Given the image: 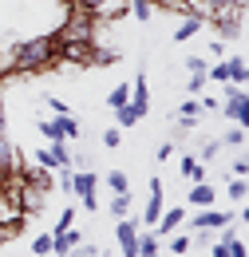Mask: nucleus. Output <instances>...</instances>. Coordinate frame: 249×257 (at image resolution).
Wrapping results in <instances>:
<instances>
[{
  "instance_id": "1",
  "label": "nucleus",
  "mask_w": 249,
  "mask_h": 257,
  "mask_svg": "<svg viewBox=\"0 0 249 257\" xmlns=\"http://www.w3.org/2000/svg\"><path fill=\"white\" fill-rule=\"evenodd\" d=\"M56 56H60V36L40 32V36H32V40H24V44H16L12 67H20V71H44V67H52Z\"/></svg>"
},
{
  "instance_id": "2",
  "label": "nucleus",
  "mask_w": 249,
  "mask_h": 257,
  "mask_svg": "<svg viewBox=\"0 0 249 257\" xmlns=\"http://www.w3.org/2000/svg\"><path fill=\"white\" fill-rule=\"evenodd\" d=\"M221 111H225V119H229V123L245 127V123H249V91H245V87H237V83H225Z\"/></svg>"
},
{
  "instance_id": "3",
  "label": "nucleus",
  "mask_w": 249,
  "mask_h": 257,
  "mask_svg": "<svg viewBox=\"0 0 249 257\" xmlns=\"http://www.w3.org/2000/svg\"><path fill=\"white\" fill-rule=\"evenodd\" d=\"M67 190L83 202V210H99V198H95L99 174H95V170H71V186H67Z\"/></svg>"
},
{
  "instance_id": "4",
  "label": "nucleus",
  "mask_w": 249,
  "mask_h": 257,
  "mask_svg": "<svg viewBox=\"0 0 249 257\" xmlns=\"http://www.w3.org/2000/svg\"><path fill=\"white\" fill-rule=\"evenodd\" d=\"M115 241H119V257H139V222L131 214L115 222Z\"/></svg>"
},
{
  "instance_id": "5",
  "label": "nucleus",
  "mask_w": 249,
  "mask_h": 257,
  "mask_svg": "<svg viewBox=\"0 0 249 257\" xmlns=\"http://www.w3.org/2000/svg\"><path fill=\"white\" fill-rule=\"evenodd\" d=\"M233 218H229V210H210V206H202L194 218H190V229L194 233H214V229H221V225H229Z\"/></svg>"
},
{
  "instance_id": "6",
  "label": "nucleus",
  "mask_w": 249,
  "mask_h": 257,
  "mask_svg": "<svg viewBox=\"0 0 249 257\" xmlns=\"http://www.w3.org/2000/svg\"><path fill=\"white\" fill-rule=\"evenodd\" d=\"M36 162H40L44 170H60V166H71V151H67V139L52 143V147H40V151H36Z\"/></svg>"
},
{
  "instance_id": "7",
  "label": "nucleus",
  "mask_w": 249,
  "mask_h": 257,
  "mask_svg": "<svg viewBox=\"0 0 249 257\" xmlns=\"http://www.w3.org/2000/svg\"><path fill=\"white\" fill-rule=\"evenodd\" d=\"M162 194H166L162 178H151V186H147V206H143V222L147 225H155L158 214H162Z\"/></svg>"
},
{
  "instance_id": "8",
  "label": "nucleus",
  "mask_w": 249,
  "mask_h": 257,
  "mask_svg": "<svg viewBox=\"0 0 249 257\" xmlns=\"http://www.w3.org/2000/svg\"><path fill=\"white\" fill-rule=\"evenodd\" d=\"M127 107L139 115V119H147V111H151V91H147V75H139L135 79V87H131V99H127Z\"/></svg>"
},
{
  "instance_id": "9",
  "label": "nucleus",
  "mask_w": 249,
  "mask_h": 257,
  "mask_svg": "<svg viewBox=\"0 0 249 257\" xmlns=\"http://www.w3.org/2000/svg\"><path fill=\"white\" fill-rule=\"evenodd\" d=\"M182 222H186V206H170V210H162V214H158L155 233H158V237H166V233H174Z\"/></svg>"
},
{
  "instance_id": "10",
  "label": "nucleus",
  "mask_w": 249,
  "mask_h": 257,
  "mask_svg": "<svg viewBox=\"0 0 249 257\" xmlns=\"http://www.w3.org/2000/svg\"><path fill=\"white\" fill-rule=\"evenodd\" d=\"M24 222H28V214H24V210H12L8 218L0 214V245H4V241H16V237H20V229H24Z\"/></svg>"
},
{
  "instance_id": "11",
  "label": "nucleus",
  "mask_w": 249,
  "mask_h": 257,
  "mask_svg": "<svg viewBox=\"0 0 249 257\" xmlns=\"http://www.w3.org/2000/svg\"><path fill=\"white\" fill-rule=\"evenodd\" d=\"M186 202L194 206V210H202V206H214V202H218V190H214L210 182H194V186L186 190Z\"/></svg>"
},
{
  "instance_id": "12",
  "label": "nucleus",
  "mask_w": 249,
  "mask_h": 257,
  "mask_svg": "<svg viewBox=\"0 0 249 257\" xmlns=\"http://www.w3.org/2000/svg\"><path fill=\"white\" fill-rule=\"evenodd\" d=\"M71 245H79V229L71 225V229H60V233H52V257H63Z\"/></svg>"
},
{
  "instance_id": "13",
  "label": "nucleus",
  "mask_w": 249,
  "mask_h": 257,
  "mask_svg": "<svg viewBox=\"0 0 249 257\" xmlns=\"http://www.w3.org/2000/svg\"><path fill=\"white\" fill-rule=\"evenodd\" d=\"M245 79H249L245 56H233V60H225V83H237V87H245Z\"/></svg>"
},
{
  "instance_id": "14",
  "label": "nucleus",
  "mask_w": 249,
  "mask_h": 257,
  "mask_svg": "<svg viewBox=\"0 0 249 257\" xmlns=\"http://www.w3.org/2000/svg\"><path fill=\"white\" fill-rule=\"evenodd\" d=\"M56 127H60V135L67 139V143H75V139L83 135V127H79V115H56Z\"/></svg>"
},
{
  "instance_id": "15",
  "label": "nucleus",
  "mask_w": 249,
  "mask_h": 257,
  "mask_svg": "<svg viewBox=\"0 0 249 257\" xmlns=\"http://www.w3.org/2000/svg\"><path fill=\"white\" fill-rule=\"evenodd\" d=\"M162 245H158V233H139V257H158Z\"/></svg>"
},
{
  "instance_id": "16",
  "label": "nucleus",
  "mask_w": 249,
  "mask_h": 257,
  "mask_svg": "<svg viewBox=\"0 0 249 257\" xmlns=\"http://www.w3.org/2000/svg\"><path fill=\"white\" fill-rule=\"evenodd\" d=\"M103 182H107V190H115V194H131V178H127L123 170H111Z\"/></svg>"
},
{
  "instance_id": "17",
  "label": "nucleus",
  "mask_w": 249,
  "mask_h": 257,
  "mask_svg": "<svg viewBox=\"0 0 249 257\" xmlns=\"http://www.w3.org/2000/svg\"><path fill=\"white\" fill-rule=\"evenodd\" d=\"M198 32H202V20H198V16H190V20H182V28L174 32V40H178V44H186V40H194Z\"/></svg>"
},
{
  "instance_id": "18",
  "label": "nucleus",
  "mask_w": 249,
  "mask_h": 257,
  "mask_svg": "<svg viewBox=\"0 0 249 257\" xmlns=\"http://www.w3.org/2000/svg\"><path fill=\"white\" fill-rule=\"evenodd\" d=\"M127 99H131V83H119V87L107 95V107H111V111H119V107H127Z\"/></svg>"
},
{
  "instance_id": "19",
  "label": "nucleus",
  "mask_w": 249,
  "mask_h": 257,
  "mask_svg": "<svg viewBox=\"0 0 249 257\" xmlns=\"http://www.w3.org/2000/svg\"><path fill=\"white\" fill-rule=\"evenodd\" d=\"M107 210H111V214H115V218H127V214H131V194H115V198H111V206H107Z\"/></svg>"
},
{
  "instance_id": "20",
  "label": "nucleus",
  "mask_w": 249,
  "mask_h": 257,
  "mask_svg": "<svg viewBox=\"0 0 249 257\" xmlns=\"http://www.w3.org/2000/svg\"><path fill=\"white\" fill-rule=\"evenodd\" d=\"M75 222H79V210H75V206H63V214H60V222H56V229H52V233H60V229H71Z\"/></svg>"
},
{
  "instance_id": "21",
  "label": "nucleus",
  "mask_w": 249,
  "mask_h": 257,
  "mask_svg": "<svg viewBox=\"0 0 249 257\" xmlns=\"http://www.w3.org/2000/svg\"><path fill=\"white\" fill-rule=\"evenodd\" d=\"M40 135H44L48 143H60V139H63L60 127H56V119H40Z\"/></svg>"
},
{
  "instance_id": "22",
  "label": "nucleus",
  "mask_w": 249,
  "mask_h": 257,
  "mask_svg": "<svg viewBox=\"0 0 249 257\" xmlns=\"http://www.w3.org/2000/svg\"><path fill=\"white\" fill-rule=\"evenodd\" d=\"M241 143H245V127H237V123H233V131H225L221 147H241Z\"/></svg>"
},
{
  "instance_id": "23",
  "label": "nucleus",
  "mask_w": 249,
  "mask_h": 257,
  "mask_svg": "<svg viewBox=\"0 0 249 257\" xmlns=\"http://www.w3.org/2000/svg\"><path fill=\"white\" fill-rule=\"evenodd\" d=\"M99 253H103V249L87 241V245H71V249H67V253H63V257H99Z\"/></svg>"
},
{
  "instance_id": "24",
  "label": "nucleus",
  "mask_w": 249,
  "mask_h": 257,
  "mask_svg": "<svg viewBox=\"0 0 249 257\" xmlns=\"http://www.w3.org/2000/svg\"><path fill=\"white\" fill-rule=\"evenodd\" d=\"M178 115H186V119H198L202 115V103L190 95V99H182V107H178Z\"/></svg>"
},
{
  "instance_id": "25",
  "label": "nucleus",
  "mask_w": 249,
  "mask_h": 257,
  "mask_svg": "<svg viewBox=\"0 0 249 257\" xmlns=\"http://www.w3.org/2000/svg\"><path fill=\"white\" fill-rule=\"evenodd\" d=\"M127 8H131L139 20H151V0H127Z\"/></svg>"
},
{
  "instance_id": "26",
  "label": "nucleus",
  "mask_w": 249,
  "mask_h": 257,
  "mask_svg": "<svg viewBox=\"0 0 249 257\" xmlns=\"http://www.w3.org/2000/svg\"><path fill=\"white\" fill-rule=\"evenodd\" d=\"M32 253H40V257H48V253H52V233H40V237L32 241Z\"/></svg>"
},
{
  "instance_id": "27",
  "label": "nucleus",
  "mask_w": 249,
  "mask_h": 257,
  "mask_svg": "<svg viewBox=\"0 0 249 257\" xmlns=\"http://www.w3.org/2000/svg\"><path fill=\"white\" fill-rule=\"evenodd\" d=\"M245 194H249L245 178H233V182H229V198H233V202H245Z\"/></svg>"
},
{
  "instance_id": "28",
  "label": "nucleus",
  "mask_w": 249,
  "mask_h": 257,
  "mask_svg": "<svg viewBox=\"0 0 249 257\" xmlns=\"http://www.w3.org/2000/svg\"><path fill=\"white\" fill-rule=\"evenodd\" d=\"M233 4H245V0H198V8H214V12H218V8H233ZM198 8H194V12H198Z\"/></svg>"
},
{
  "instance_id": "29",
  "label": "nucleus",
  "mask_w": 249,
  "mask_h": 257,
  "mask_svg": "<svg viewBox=\"0 0 249 257\" xmlns=\"http://www.w3.org/2000/svg\"><path fill=\"white\" fill-rule=\"evenodd\" d=\"M119 143H123V135H119V127H107V131H103V147H111V151H115Z\"/></svg>"
},
{
  "instance_id": "30",
  "label": "nucleus",
  "mask_w": 249,
  "mask_h": 257,
  "mask_svg": "<svg viewBox=\"0 0 249 257\" xmlns=\"http://www.w3.org/2000/svg\"><path fill=\"white\" fill-rule=\"evenodd\" d=\"M170 253H186L190 249V233H182V237H170V245H166Z\"/></svg>"
},
{
  "instance_id": "31",
  "label": "nucleus",
  "mask_w": 249,
  "mask_h": 257,
  "mask_svg": "<svg viewBox=\"0 0 249 257\" xmlns=\"http://www.w3.org/2000/svg\"><path fill=\"white\" fill-rule=\"evenodd\" d=\"M115 115H119V127H135V123H139V115H135L131 107H119Z\"/></svg>"
},
{
  "instance_id": "32",
  "label": "nucleus",
  "mask_w": 249,
  "mask_h": 257,
  "mask_svg": "<svg viewBox=\"0 0 249 257\" xmlns=\"http://www.w3.org/2000/svg\"><path fill=\"white\" fill-rule=\"evenodd\" d=\"M225 245H229V257H249V253H245V241H241L237 233H233V237H229Z\"/></svg>"
},
{
  "instance_id": "33",
  "label": "nucleus",
  "mask_w": 249,
  "mask_h": 257,
  "mask_svg": "<svg viewBox=\"0 0 249 257\" xmlns=\"http://www.w3.org/2000/svg\"><path fill=\"white\" fill-rule=\"evenodd\" d=\"M206 79H218V83H225V60L210 67V75H206Z\"/></svg>"
},
{
  "instance_id": "34",
  "label": "nucleus",
  "mask_w": 249,
  "mask_h": 257,
  "mask_svg": "<svg viewBox=\"0 0 249 257\" xmlns=\"http://www.w3.org/2000/svg\"><path fill=\"white\" fill-rule=\"evenodd\" d=\"M194 127H198V119H186V115H178V135H190Z\"/></svg>"
},
{
  "instance_id": "35",
  "label": "nucleus",
  "mask_w": 249,
  "mask_h": 257,
  "mask_svg": "<svg viewBox=\"0 0 249 257\" xmlns=\"http://www.w3.org/2000/svg\"><path fill=\"white\" fill-rule=\"evenodd\" d=\"M249 174V159H233V178H245Z\"/></svg>"
},
{
  "instance_id": "36",
  "label": "nucleus",
  "mask_w": 249,
  "mask_h": 257,
  "mask_svg": "<svg viewBox=\"0 0 249 257\" xmlns=\"http://www.w3.org/2000/svg\"><path fill=\"white\" fill-rule=\"evenodd\" d=\"M158 162H166V159H174V143H162V147H158V155H155Z\"/></svg>"
},
{
  "instance_id": "37",
  "label": "nucleus",
  "mask_w": 249,
  "mask_h": 257,
  "mask_svg": "<svg viewBox=\"0 0 249 257\" xmlns=\"http://www.w3.org/2000/svg\"><path fill=\"white\" fill-rule=\"evenodd\" d=\"M218 151H221V139H214V143H206V147H202V159H214Z\"/></svg>"
},
{
  "instance_id": "38",
  "label": "nucleus",
  "mask_w": 249,
  "mask_h": 257,
  "mask_svg": "<svg viewBox=\"0 0 249 257\" xmlns=\"http://www.w3.org/2000/svg\"><path fill=\"white\" fill-rule=\"evenodd\" d=\"M99 4H103V0H75V8H79V12H95Z\"/></svg>"
},
{
  "instance_id": "39",
  "label": "nucleus",
  "mask_w": 249,
  "mask_h": 257,
  "mask_svg": "<svg viewBox=\"0 0 249 257\" xmlns=\"http://www.w3.org/2000/svg\"><path fill=\"white\" fill-rule=\"evenodd\" d=\"M48 107H52V111H56V115H71V111H67V103H63V99H48Z\"/></svg>"
},
{
  "instance_id": "40",
  "label": "nucleus",
  "mask_w": 249,
  "mask_h": 257,
  "mask_svg": "<svg viewBox=\"0 0 249 257\" xmlns=\"http://www.w3.org/2000/svg\"><path fill=\"white\" fill-rule=\"evenodd\" d=\"M210 257H229V245H225V241H218V245L210 249Z\"/></svg>"
},
{
  "instance_id": "41",
  "label": "nucleus",
  "mask_w": 249,
  "mask_h": 257,
  "mask_svg": "<svg viewBox=\"0 0 249 257\" xmlns=\"http://www.w3.org/2000/svg\"><path fill=\"white\" fill-rule=\"evenodd\" d=\"M4 127H8V123H4V95H0V135H4Z\"/></svg>"
}]
</instances>
